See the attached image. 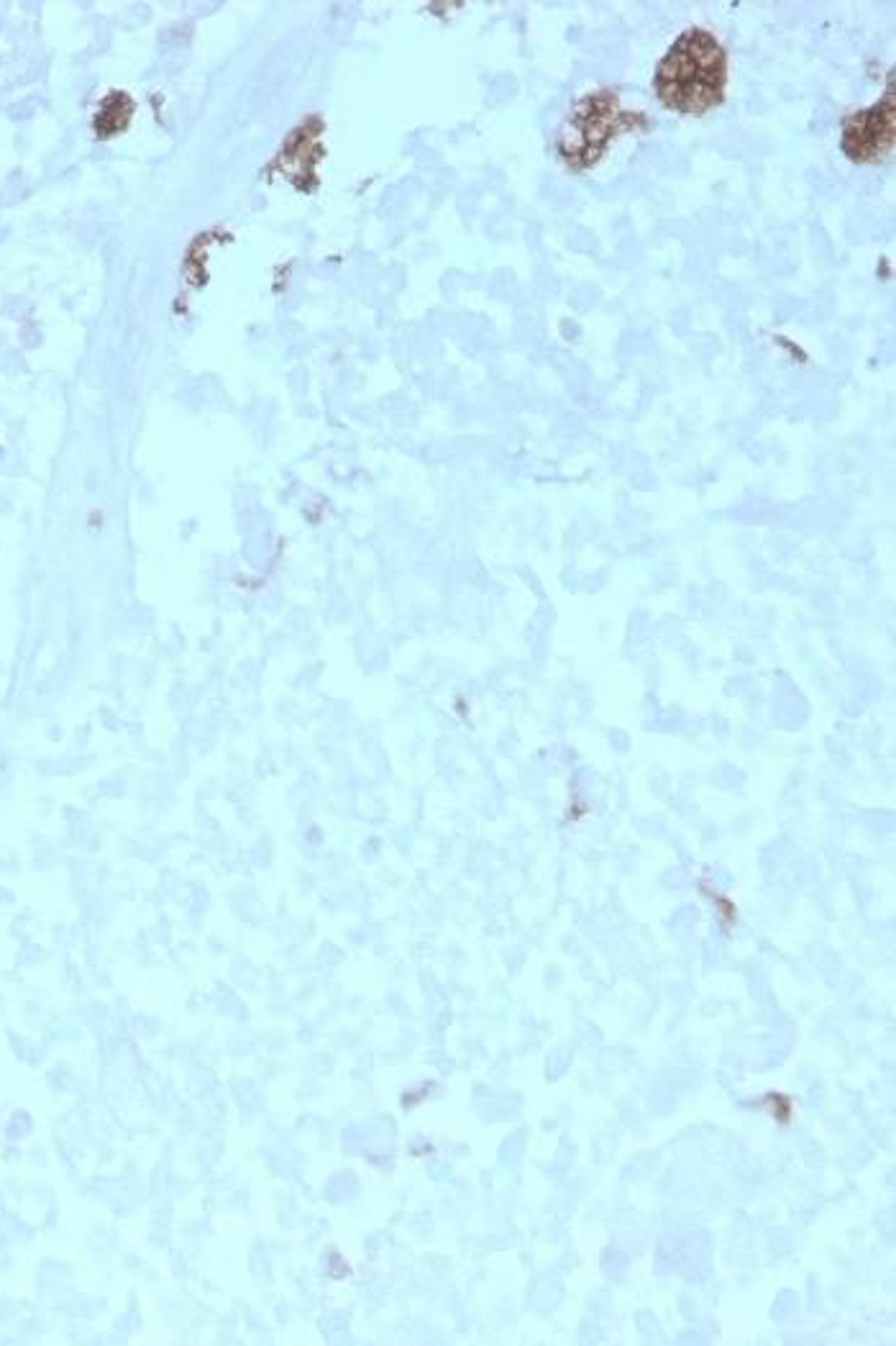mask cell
<instances>
[{
  "instance_id": "obj_2",
  "label": "cell",
  "mask_w": 896,
  "mask_h": 1346,
  "mask_svg": "<svg viewBox=\"0 0 896 1346\" xmlns=\"http://www.w3.org/2000/svg\"><path fill=\"white\" fill-rule=\"evenodd\" d=\"M617 98L610 93H597L584 98L574 111L568 128L572 134L561 139V155L572 167H589L602 157L612 134L620 128Z\"/></svg>"
},
{
  "instance_id": "obj_1",
  "label": "cell",
  "mask_w": 896,
  "mask_h": 1346,
  "mask_svg": "<svg viewBox=\"0 0 896 1346\" xmlns=\"http://www.w3.org/2000/svg\"><path fill=\"white\" fill-rule=\"evenodd\" d=\"M656 95L667 109L700 116L718 109L728 88V54L704 29L681 33L656 70Z\"/></svg>"
},
{
  "instance_id": "obj_3",
  "label": "cell",
  "mask_w": 896,
  "mask_h": 1346,
  "mask_svg": "<svg viewBox=\"0 0 896 1346\" xmlns=\"http://www.w3.org/2000/svg\"><path fill=\"white\" fill-rule=\"evenodd\" d=\"M894 146V86L887 98L871 109L850 116L843 126V151L848 160L876 165Z\"/></svg>"
}]
</instances>
